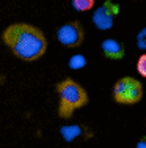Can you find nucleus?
<instances>
[{
    "label": "nucleus",
    "mask_w": 146,
    "mask_h": 148,
    "mask_svg": "<svg viewBox=\"0 0 146 148\" xmlns=\"http://www.w3.org/2000/svg\"><path fill=\"white\" fill-rule=\"evenodd\" d=\"M2 41L22 62H36L47 51V40L43 30L27 22L8 25L2 33Z\"/></svg>",
    "instance_id": "obj_1"
},
{
    "label": "nucleus",
    "mask_w": 146,
    "mask_h": 148,
    "mask_svg": "<svg viewBox=\"0 0 146 148\" xmlns=\"http://www.w3.org/2000/svg\"><path fill=\"white\" fill-rule=\"evenodd\" d=\"M60 98L58 103V117L68 120L74 115L77 109L88 104V93L79 82L72 79H65L55 87Z\"/></svg>",
    "instance_id": "obj_2"
},
{
    "label": "nucleus",
    "mask_w": 146,
    "mask_h": 148,
    "mask_svg": "<svg viewBox=\"0 0 146 148\" xmlns=\"http://www.w3.org/2000/svg\"><path fill=\"white\" fill-rule=\"evenodd\" d=\"M143 98V85L134 77H121L113 85V99L118 104H137Z\"/></svg>",
    "instance_id": "obj_3"
},
{
    "label": "nucleus",
    "mask_w": 146,
    "mask_h": 148,
    "mask_svg": "<svg viewBox=\"0 0 146 148\" xmlns=\"http://www.w3.org/2000/svg\"><path fill=\"white\" fill-rule=\"evenodd\" d=\"M57 40L63 47H68V49L79 47L85 40V30H83L82 24L79 21L66 22L61 27H58Z\"/></svg>",
    "instance_id": "obj_4"
},
{
    "label": "nucleus",
    "mask_w": 146,
    "mask_h": 148,
    "mask_svg": "<svg viewBox=\"0 0 146 148\" xmlns=\"http://www.w3.org/2000/svg\"><path fill=\"white\" fill-rule=\"evenodd\" d=\"M118 13H120V5L113 0H105L93 13V24L99 30H110L115 24Z\"/></svg>",
    "instance_id": "obj_5"
},
{
    "label": "nucleus",
    "mask_w": 146,
    "mask_h": 148,
    "mask_svg": "<svg viewBox=\"0 0 146 148\" xmlns=\"http://www.w3.org/2000/svg\"><path fill=\"white\" fill-rule=\"evenodd\" d=\"M101 51H102L104 57L110 58V60H123L124 54V44L120 43L118 40H113V38H107L101 43Z\"/></svg>",
    "instance_id": "obj_6"
},
{
    "label": "nucleus",
    "mask_w": 146,
    "mask_h": 148,
    "mask_svg": "<svg viewBox=\"0 0 146 148\" xmlns=\"http://www.w3.org/2000/svg\"><path fill=\"white\" fill-rule=\"evenodd\" d=\"M83 132V128L79 125H66L63 128L60 129V134L61 137L66 140V142H72V140H75L79 136H82Z\"/></svg>",
    "instance_id": "obj_7"
},
{
    "label": "nucleus",
    "mask_w": 146,
    "mask_h": 148,
    "mask_svg": "<svg viewBox=\"0 0 146 148\" xmlns=\"http://www.w3.org/2000/svg\"><path fill=\"white\" fill-rule=\"evenodd\" d=\"M71 5L75 11H80V13H85V11H90L93 10L94 6V0H71Z\"/></svg>",
    "instance_id": "obj_8"
},
{
    "label": "nucleus",
    "mask_w": 146,
    "mask_h": 148,
    "mask_svg": "<svg viewBox=\"0 0 146 148\" xmlns=\"http://www.w3.org/2000/svg\"><path fill=\"white\" fill-rule=\"evenodd\" d=\"M68 66L71 69H82V68H85V66H86V57H85V55H82V54L72 55V57L69 58V62H68Z\"/></svg>",
    "instance_id": "obj_9"
},
{
    "label": "nucleus",
    "mask_w": 146,
    "mask_h": 148,
    "mask_svg": "<svg viewBox=\"0 0 146 148\" xmlns=\"http://www.w3.org/2000/svg\"><path fill=\"white\" fill-rule=\"evenodd\" d=\"M137 71L140 76H143V77L146 76V55L145 54H141L138 62H137Z\"/></svg>",
    "instance_id": "obj_10"
},
{
    "label": "nucleus",
    "mask_w": 146,
    "mask_h": 148,
    "mask_svg": "<svg viewBox=\"0 0 146 148\" xmlns=\"http://www.w3.org/2000/svg\"><path fill=\"white\" fill-rule=\"evenodd\" d=\"M143 38H145V30H141L140 35H138V46H140V49H145V41H143Z\"/></svg>",
    "instance_id": "obj_11"
},
{
    "label": "nucleus",
    "mask_w": 146,
    "mask_h": 148,
    "mask_svg": "<svg viewBox=\"0 0 146 148\" xmlns=\"http://www.w3.org/2000/svg\"><path fill=\"white\" fill-rule=\"evenodd\" d=\"M137 148H146V140H145V139H140V140H138Z\"/></svg>",
    "instance_id": "obj_12"
}]
</instances>
